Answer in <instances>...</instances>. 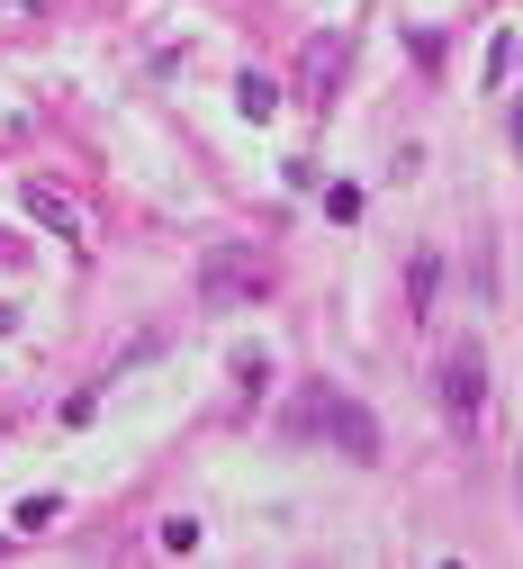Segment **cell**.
Returning <instances> with one entry per match:
<instances>
[{
	"mask_svg": "<svg viewBox=\"0 0 523 569\" xmlns=\"http://www.w3.org/2000/svg\"><path fill=\"white\" fill-rule=\"evenodd\" d=\"M289 435H298V443H343V461H380V452H389V443H380V416H370L361 398H343L334 380H308V389H298Z\"/></svg>",
	"mask_w": 523,
	"mask_h": 569,
	"instance_id": "obj_1",
	"label": "cell"
},
{
	"mask_svg": "<svg viewBox=\"0 0 523 569\" xmlns=\"http://www.w3.org/2000/svg\"><path fill=\"white\" fill-rule=\"evenodd\" d=\"M199 299H208V308H262V299H271L262 244H208V253H199Z\"/></svg>",
	"mask_w": 523,
	"mask_h": 569,
	"instance_id": "obj_2",
	"label": "cell"
},
{
	"mask_svg": "<svg viewBox=\"0 0 523 569\" xmlns=\"http://www.w3.org/2000/svg\"><path fill=\"white\" fill-rule=\"evenodd\" d=\"M433 389H442V416H452V435H479V416H487V362H479V352H452Z\"/></svg>",
	"mask_w": 523,
	"mask_h": 569,
	"instance_id": "obj_3",
	"label": "cell"
},
{
	"mask_svg": "<svg viewBox=\"0 0 523 569\" xmlns=\"http://www.w3.org/2000/svg\"><path fill=\"white\" fill-rule=\"evenodd\" d=\"M343 28H325V37H308V54H298V100H334V73H343Z\"/></svg>",
	"mask_w": 523,
	"mask_h": 569,
	"instance_id": "obj_4",
	"label": "cell"
},
{
	"mask_svg": "<svg viewBox=\"0 0 523 569\" xmlns=\"http://www.w3.org/2000/svg\"><path fill=\"white\" fill-rule=\"evenodd\" d=\"M28 218L54 227V236H72V244H91V218H82V208H72V190H54V181H28Z\"/></svg>",
	"mask_w": 523,
	"mask_h": 569,
	"instance_id": "obj_5",
	"label": "cell"
},
{
	"mask_svg": "<svg viewBox=\"0 0 523 569\" xmlns=\"http://www.w3.org/2000/svg\"><path fill=\"white\" fill-rule=\"evenodd\" d=\"M280 91H289V82H271V73H244V82H235V109H244V118H271V109H280Z\"/></svg>",
	"mask_w": 523,
	"mask_h": 569,
	"instance_id": "obj_6",
	"label": "cell"
},
{
	"mask_svg": "<svg viewBox=\"0 0 523 569\" xmlns=\"http://www.w3.org/2000/svg\"><path fill=\"white\" fill-rule=\"evenodd\" d=\"M433 280H442V262H433V253H415V271H406V308H415V317L433 308Z\"/></svg>",
	"mask_w": 523,
	"mask_h": 569,
	"instance_id": "obj_7",
	"label": "cell"
},
{
	"mask_svg": "<svg viewBox=\"0 0 523 569\" xmlns=\"http://www.w3.org/2000/svg\"><path fill=\"white\" fill-rule=\"evenodd\" d=\"M514 146H523V109H514Z\"/></svg>",
	"mask_w": 523,
	"mask_h": 569,
	"instance_id": "obj_8",
	"label": "cell"
},
{
	"mask_svg": "<svg viewBox=\"0 0 523 569\" xmlns=\"http://www.w3.org/2000/svg\"><path fill=\"white\" fill-rule=\"evenodd\" d=\"M0 551H10V542H0Z\"/></svg>",
	"mask_w": 523,
	"mask_h": 569,
	"instance_id": "obj_9",
	"label": "cell"
}]
</instances>
